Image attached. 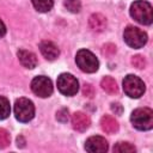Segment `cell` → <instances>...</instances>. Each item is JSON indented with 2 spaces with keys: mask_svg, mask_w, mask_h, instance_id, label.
Masks as SVG:
<instances>
[{
  "mask_svg": "<svg viewBox=\"0 0 153 153\" xmlns=\"http://www.w3.org/2000/svg\"><path fill=\"white\" fill-rule=\"evenodd\" d=\"M130 16L140 24L151 25L153 22L152 5L143 0H136L130 5Z\"/></svg>",
  "mask_w": 153,
  "mask_h": 153,
  "instance_id": "obj_1",
  "label": "cell"
},
{
  "mask_svg": "<svg viewBox=\"0 0 153 153\" xmlns=\"http://www.w3.org/2000/svg\"><path fill=\"white\" fill-rule=\"evenodd\" d=\"M131 124L139 130H149L153 127V111L149 108H139L131 112Z\"/></svg>",
  "mask_w": 153,
  "mask_h": 153,
  "instance_id": "obj_2",
  "label": "cell"
},
{
  "mask_svg": "<svg viewBox=\"0 0 153 153\" xmlns=\"http://www.w3.org/2000/svg\"><path fill=\"white\" fill-rule=\"evenodd\" d=\"M123 38H124V42L130 47V48H134V49H139V48H142L146 43H147V33L136 27V26H127L123 31Z\"/></svg>",
  "mask_w": 153,
  "mask_h": 153,
  "instance_id": "obj_3",
  "label": "cell"
},
{
  "mask_svg": "<svg viewBox=\"0 0 153 153\" xmlns=\"http://www.w3.org/2000/svg\"><path fill=\"white\" fill-rule=\"evenodd\" d=\"M75 62L78 67L86 73H93L98 69L99 62L93 53L87 49H80L75 55Z\"/></svg>",
  "mask_w": 153,
  "mask_h": 153,
  "instance_id": "obj_4",
  "label": "cell"
},
{
  "mask_svg": "<svg viewBox=\"0 0 153 153\" xmlns=\"http://www.w3.org/2000/svg\"><path fill=\"white\" fill-rule=\"evenodd\" d=\"M123 90L130 98H139L145 93V82L134 74H128L123 79Z\"/></svg>",
  "mask_w": 153,
  "mask_h": 153,
  "instance_id": "obj_5",
  "label": "cell"
},
{
  "mask_svg": "<svg viewBox=\"0 0 153 153\" xmlns=\"http://www.w3.org/2000/svg\"><path fill=\"white\" fill-rule=\"evenodd\" d=\"M14 115L19 122H29L35 116V105L27 98H19L14 103Z\"/></svg>",
  "mask_w": 153,
  "mask_h": 153,
  "instance_id": "obj_6",
  "label": "cell"
},
{
  "mask_svg": "<svg viewBox=\"0 0 153 153\" xmlns=\"http://www.w3.org/2000/svg\"><path fill=\"white\" fill-rule=\"evenodd\" d=\"M57 88L65 96H74L79 90V82L76 78L69 73H62L57 76Z\"/></svg>",
  "mask_w": 153,
  "mask_h": 153,
  "instance_id": "obj_7",
  "label": "cell"
},
{
  "mask_svg": "<svg viewBox=\"0 0 153 153\" xmlns=\"http://www.w3.org/2000/svg\"><path fill=\"white\" fill-rule=\"evenodd\" d=\"M31 90L36 96H38L41 98H47L53 93L51 80L44 75H38V76L32 79Z\"/></svg>",
  "mask_w": 153,
  "mask_h": 153,
  "instance_id": "obj_8",
  "label": "cell"
},
{
  "mask_svg": "<svg viewBox=\"0 0 153 153\" xmlns=\"http://www.w3.org/2000/svg\"><path fill=\"white\" fill-rule=\"evenodd\" d=\"M109 148L108 141L99 135L91 136L85 142V149L90 153H104Z\"/></svg>",
  "mask_w": 153,
  "mask_h": 153,
  "instance_id": "obj_9",
  "label": "cell"
},
{
  "mask_svg": "<svg viewBox=\"0 0 153 153\" xmlns=\"http://www.w3.org/2000/svg\"><path fill=\"white\" fill-rule=\"evenodd\" d=\"M91 124L90 117L81 111H76L72 116V127L76 131H85Z\"/></svg>",
  "mask_w": 153,
  "mask_h": 153,
  "instance_id": "obj_10",
  "label": "cell"
},
{
  "mask_svg": "<svg viewBox=\"0 0 153 153\" xmlns=\"http://www.w3.org/2000/svg\"><path fill=\"white\" fill-rule=\"evenodd\" d=\"M39 50H41L42 55L49 61L57 59V56L60 55V50H59L57 45L55 43H53L51 41H42L39 43Z\"/></svg>",
  "mask_w": 153,
  "mask_h": 153,
  "instance_id": "obj_11",
  "label": "cell"
},
{
  "mask_svg": "<svg viewBox=\"0 0 153 153\" xmlns=\"http://www.w3.org/2000/svg\"><path fill=\"white\" fill-rule=\"evenodd\" d=\"M18 55V60L20 61V63L29 69H32L37 66V57L32 51L25 50V49H20L17 53Z\"/></svg>",
  "mask_w": 153,
  "mask_h": 153,
  "instance_id": "obj_12",
  "label": "cell"
},
{
  "mask_svg": "<svg viewBox=\"0 0 153 153\" xmlns=\"http://www.w3.org/2000/svg\"><path fill=\"white\" fill-rule=\"evenodd\" d=\"M88 24L93 31L100 32L106 27V18L100 13H93L88 19Z\"/></svg>",
  "mask_w": 153,
  "mask_h": 153,
  "instance_id": "obj_13",
  "label": "cell"
},
{
  "mask_svg": "<svg viewBox=\"0 0 153 153\" xmlns=\"http://www.w3.org/2000/svg\"><path fill=\"white\" fill-rule=\"evenodd\" d=\"M100 127L102 129L108 134H114L118 130V122L110 115H105L100 120Z\"/></svg>",
  "mask_w": 153,
  "mask_h": 153,
  "instance_id": "obj_14",
  "label": "cell"
},
{
  "mask_svg": "<svg viewBox=\"0 0 153 153\" xmlns=\"http://www.w3.org/2000/svg\"><path fill=\"white\" fill-rule=\"evenodd\" d=\"M100 86H102V88H103L106 93H109V94H115V93H117V91H118L117 84H116L115 79H112L111 76H104V78L102 79V81H100Z\"/></svg>",
  "mask_w": 153,
  "mask_h": 153,
  "instance_id": "obj_15",
  "label": "cell"
},
{
  "mask_svg": "<svg viewBox=\"0 0 153 153\" xmlns=\"http://www.w3.org/2000/svg\"><path fill=\"white\" fill-rule=\"evenodd\" d=\"M33 7L38 12H48L54 5V0H31Z\"/></svg>",
  "mask_w": 153,
  "mask_h": 153,
  "instance_id": "obj_16",
  "label": "cell"
},
{
  "mask_svg": "<svg viewBox=\"0 0 153 153\" xmlns=\"http://www.w3.org/2000/svg\"><path fill=\"white\" fill-rule=\"evenodd\" d=\"M11 112V106H10V102L6 97L0 96V120H5L10 116Z\"/></svg>",
  "mask_w": 153,
  "mask_h": 153,
  "instance_id": "obj_17",
  "label": "cell"
},
{
  "mask_svg": "<svg viewBox=\"0 0 153 153\" xmlns=\"http://www.w3.org/2000/svg\"><path fill=\"white\" fill-rule=\"evenodd\" d=\"M114 152H120V153H126V152H135V147L129 143V142H117L115 146H114Z\"/></svg>",
  "mask_w": 153,
  "mask_h": 153,
  "instance_id": "obj_18",
  "label": "cell"
},
{
  "mask_svg": "<svg viewBox=\"0 0 153 153\" xmlns=\"http://www.w3.org/2000/svg\"><path fill=\"white\" fill-rule=\"evenodd\" d=\"M65 7L72 13H78L81 8V2H80V0H66Z\"/></svg>",
  "mask_w": 153,
  "mask_h": 153,
  "instance_id": "obj_19",
  "label": "cell"
},
{
  "mask_svg": "<svg viewBox=\"0 0 153 153\" xmlns=\"http://www.w3.org/2000/svg\"><path fill=\"white\" fill-rule=\"evenodd\" d=\"M10 141H11V136H10V133L4 129V128H0V148H5L10 145Z\"/></svg>",
  "mask_w": 153,
  "mask_h": 153,
  "instance_id": "obj_20",
  "label": "cell"
},
{
  "mask_svg": "<svg viewBox=\"0 0 153 153\" xmlns=\"http://www.w3.org/2000/svg\"><path fill=\"white\" fill-rule=\"evenodd\" d=\"M131 65L134 67L139 68V69H142V68L146 67V60L141 55H135V56L131 57Z\"/></svg>",
  "mask_w": 153,
  "mask_h": 153,
  "instance_id": "obj_21",
  "label": "cell"
},
{
  "mask_svg": "<svg viewBox=\"0 0 153 153\" xmlns=\"http://www.w3.org/2000/svg\"><path fill=\"white\" fill-rule=\"evenodd\" d=\"M82 94L85 97H93L94 94V90H93V86L91 84H85L84 87H82Z\"/></svg>",
  "mask_w": 153,
  "mask_h": 153,
  "instance_id": "obj_22",
  "label": "cell"
},
{
  "mask_svg": "<svg viewBox=\"0 0 153 153\" xmlns=\"http://www.w3.org/2000/svg\"><path fill=\"white\" fill-rule=\"evenodd\" d=\"M56 118L60 122H67V120H68V110L67 109H61L60 111H57Z\"/></svg>",
  "mask_w": 153,
  "mask_h": 153,
  "instance_id": "obj_23",
  "label": "cell"
},
{
  "mask_svg": "<svg viewBox=\"0 0 153 153\" xmlns=\"http://www.w3.org/2000/svg\"><path fill=\"white\" fill-rule=\"evenodd\" d=\"M116 51V47L114 44H105L103 47V53L105 55H112Z\"/></svg>",
  "mask_w": 153,
  "mask_h": 153,
  "instance_id": "obj_24",
  "label": "cell"
},
{
  "mask_svg": "<svg viewBox=\"0 0 153 153\" xmlns=\"http://www.w3.org/2000/svg\"><path fill=\"white\" fill-rule=\"evenodd\" d=\"M111 110H112L115 114L120 115V114L122 112V105L118 104V103H112V104H111Z\"/></svg>",
  "mask_w": 153,
  "mask_h": 153,
  "instance_id": "obj_25",
  "label": "cell"
},
{
  "mask_svg": "<svg viewBox=\"0 0 153 153\" xmlns=\"http://www.w3.org/2000/svg\"><path fill=\"white\" fill-rule=\"evenodd\" d=\"M6 33V26L4 24V22L0 19V37H2Z\"/></svg>",
  "mask_w": 153,
  "mask_h": 153,
  "instance_id": "obj_26",
  "label": "cell"
}]
</instances>
